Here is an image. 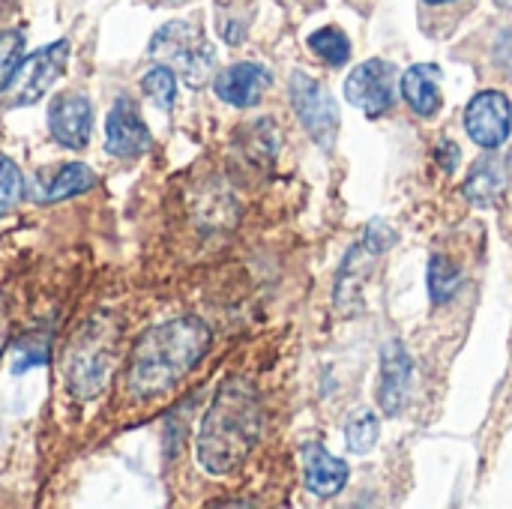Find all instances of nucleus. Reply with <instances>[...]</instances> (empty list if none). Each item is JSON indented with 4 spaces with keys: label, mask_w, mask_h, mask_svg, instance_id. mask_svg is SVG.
<instances>
[{
    "label": "nucleus",
    "mask_w": 512,
    "mask_h": 509,
    "mask_svg": "<svg viewBox=\"0 0 512 509\" xmlns=\"http://www.w3.org/2000/svg\"><path fill=\"white\" fill-rule=\"evenodd\" d=\"M210 330L198 318H174L147 330L132 348L126 390L132 399H156L180 384L207 354Z\"/></svg>",
    "instance_id": "f257e3e1"
},
{
    "label": "nucleus",
    "mask_w": 512,
    "mask_h": 509,
    "mask_svg": "<svg viewBox=\"0 0 512 509\" xmlns=\"http://www.w3.org/2000/svg\"><path fill=\"white\" fill-rule=\"evenodd\" d=\"M261 435V402L249 381H225L198 432V462L213 477L234 474Z\"/></svg>",
    "instance_id": "f03ea898"
},
{
    "label": "nucleus",
    "mask_w": 512,
    "mask_h": 509,
    "mask_svg": "<svg viewBox=\"0 0 512 509\" xmlns=\"http://www.w3.org/2000/svg\"><path fill=\"white\" fill-rule=\"evenodd\" d=\"M117 324L105 318H93L81 327L75 342L66 354V384L75 399H93L114 369V351H117Z\"/></svg>",
    "instance_id": "7ed1b4c3"
},
{
    "label": "nucleus",
    "mask_w": 512,
    "mask_h": 509,
    "mask_svg": "<svg viewBox=\"0 0 512 509\" xmlns=\"http://www.w3.org/2000/svg\"><path fill=\"white\" fill-rule=\"evenodd\" d=\"M150 57L174 66L192 90L207 87L216 72V48L192 21H168L159 27L150 39Z\"/></svg>",
    "instance_id": "20e7f679"
},
{
    "label": "nucleus",
    "mask_w": 512,
    "mask_h": 509,
    "mask_svg": "<svg viewBox=\"0 0 512 509\" xmlns=\"http://www.w3.org/2000/svg\"><path fill=\"white\" fill-rule=\"evenodd\" d=\"M393 234L384 231L381 222H375L345 255L342 267H339V276H336V291H333V300H336V309L342 315H357L363 312V288L366 282L372 279V270L378 264V258L384 255V249L390 246Z\"/></svg>",
    "instance_id": "39448f33"
},
{
    "label": "nucleus",
    "mask_w": 512,
    "mask_h": 509,
    "mask_svg": "<svg viewBox=\"0 0 512 509\" xmlns=\"http://www.w3.org/2000/svg\"><path fill=\"white\" fill-rule=\"evenodd\" d=\"M288 93H291V105L303 123V129L312 135V141L324 150H330L336 144L339 135V108L336 99L306 72H294L288 81Z\"/></svg>",
    "instance_id": "423d86ee"
},
{
    "label": "nucleus",
    "mask_w": 512,
    "mask_h": 509,
    "mask_svg": "<svg viewBox=\"0 0 512 509\" xmlns=\"http://www.w3.org/2000/svg\"><path fill=\"white\" fill-rule=\"evenodd\" d=\"M66 60H69V42L66 39H57L39 51H33L30 57L21 60L15 78L9 81V102L12 105H33L39 102L48 87L63 75L66 69Z\"/></svg>",
    "instance_id": "0eeeda50"
},
{
    "label": "nucleus",
    "mask_w": 512,
    "mask_h": 509,
    "mask_svg": "<svg viewBox=\"0 0 512 509\" xmlns=\"http://www.w3.org/2000/svg\"><path fill=\"white\" fill-rule=\"evenodd\" d=\"M345 96L366 117L387 114L396 105V66L378 57L360 63L345 81Z\"/></svg>",
    "instance_id": "6e6552de"
},
{
    "label": "nucleus",
    "mask_w": 512,
    "mask_h": 509,
    "mask_svg": "<svg viewBox=\"0 0 512 509\" xmlns=\"http://www.w3.org/2000/svg\"><path fill=\"white\" fill-rule=\"evenodd\" d=\"M465 129L474 144L498 150L512 132V102L501 90H483L468 102Z\"/></svg>",
    "instance_id": "1a4fd4ad"
},
{
    "label": "nucleus",
    "mask_w": 512,
    "mask_h": 509,
    "mask_svg": "<svg viewBox=\"0 0 512 509\" xmlns=\"http://www.w3.org/2000/svg\"><path fill=\"white\" fill-rule=\"evenodd\" d=\"M51 138L66 150H81L93 132V105L84 93H60L48 105Z\"/></svg>",
    "instance_id": "9d476101"
},
{
    "label": "nucleus",
    "mask_w": 512,
    "mask_h": 509,
    "mask_svg": "<svg viewBox=\"0 0 512 509\" xmlns=\"http://www.w3.org/2000/svg\"><path fill=\"white\" fill-rule=\"evenodd\" d=\"M105 150L117 159H135L150 150V129L129 96H120L105 120Z\"/></svg>",
    "instance_id": "9b49d317"
},
{
    "label": "nucleus",
    "mask_w": 512,
    "mask_h": 509,
    "mask_svg": "<svg viewBox=\"0 0 512 509\" xmlns=\"http://www.w3.org/2000/svg\"><path fill=\"white\" fill-rule=\"evenodd\" d=\"M411 375L414 363L402 342H387L381 351V381H378V405L387 417H396L405 411L408 393H411Z\"/></svg>",
    "instance_id": "f8f14e48"
},
{
    "label": "nucleus",
    "mask_w": 512,
    "mask_h": 509,
    "mask_svg": "<svg viewBox=\"0 0 512 509\" xmlns=\"http://www.w3.org/2000/svg\"><path fill=\"white\" fill-rule=\"evenodd\" d=\"M270 84H273V75L261 63H252V60L231 63V66H225L213 78L216 96L222 102L234 105V108H252V105H258Z\"/></svg>",
    "instance_id": "ddd939ff"
},
{
    "label": "nucleus",
    "mask_w": 512,
    "mask_h": 509,
    "mask_svg": "<svg viewBox=\"0 0 512 509\" xmlns=\"http://www.w3.org/2000/svg\"><path fill=\"white\" fill-rule=\"evenodd\" d=\"M303 477H306V489L315 498H336L345 486H348V465L336 456H330L324 447L318 444H306L303 447Z\"/></svg>",
    "instance_id": "4468645a"
},
{
    "label": "nucleus",
    "mask_w": 512,
    "mask_h": 509,
    "mask_svg": "<svg viewBox=\"0 0 512 509\" xmlns=\"http://www.w3.org/2000/svg\"><path fill=\"white\" fill-rule=\"evenodd\" d=\"M441 81H444V69L435 63H414L405 75H402V96L411 105L414 114L420 117H435L441 111Z\"/></svg>",
    "instance_id": "2eb2a0df"
},
{
    "label": "nucleus",
    "mask_w": 512,
    "mask_h": 509,
    "mask_svg": "<svg viewBox=\"0 0 512 509\" xmlns=\"http://www.w3.org/2000/svg\"><path fill=\"white\" fill-rule=\"evenodd\" d=\"M93 186H96L93 168H87L81 162H66V165H57L51 174L39 177L33 198L39 204H54V201H66L72 195H81V192H87Z\"/></svg>",
    "instance_id": "dca6fc26"
},
{
    "label": "nucleus",
    "mask_w": 512,
    "mask_h": 509,
    "mask_svg": "<svg viewBox=\"0 0 512 509\" xmlns=\"http://www.w3.org/2000/svg\"><path fill=\"white\" fill-rule=\"evenodd\" d=\"M504 189H507V162H504V156L489 153L471 168L462 192L474 207H495L501 201Z\"/></svg>",
    "instance_id": "f3484780"
},
{
    "label": "nucleus",
    "mask_w": 512,
    "mask_h": 509,
    "mask_svg": "<svg viewBox=\"0 0 512 509\" xmlns=\"http://www.w3.org/2000/svg\"><path fill=\"white\" fill-rule=\"evenodd\" d=\"M459 288H462V270L450 258L435 255L432 264H429V294H432V303L444 306Z\"/></svg>",
    "instance_id": "a211bd4d"
},
{
    "label": "nucleus",
    "mask_w": 512,
    "mask_h": 509,
    "mask_svg": "<svg viewBox=\"0 0 512 509\" xmlns=\"http://www.w3.org/2000/svg\"><path fill=\"white\" fill-rule=\"evenodd\" d=\"M309 48L330 66H345L351 57V42L339 27H321L309 36Z\"/></svg>",
    "instance_id": "6ab92c4d"
},
{
    "label": "nucleus",
    "mask_w": 512,
    "mask_h": 509,
    "mask_svg": "<svg viewBox=\"0 0 512 509\" xmlns=\"http://www.w3.org/2000/svg\"><path fill=\"white\" fill-rule=\"evenodd\" d=\"M48 357H51V342H48V336L30 333V336H24V339L15 345V351H12V375H27L30 369L45 366Z\"/></svg>",
    "instance_id": "aec40b11"
},
{
    "label": "nucleus",
    "mask_w": 512,
    "mask_h": 509,
    "mask_svg": "<svg viewBox=\"0 0 512 509\" xmlns=\"http://www.w3.org/2000/svg\"><path fill=\"white\" fill-rule=\"evenodd\" d=\"M378 435H381V423H378V417L372 411L354 414L348 420V426H345V444L357 456H366L378 444Z\"/></svg>",
    "instance_id": "412c9836"
},
{
    "label": "nucleus",
    "mask_w": 512,
    "mask_h": 509,
    "mask_svg": "<svg viewBox=\"0 0 512 509\" xmlns=\"http://www.w3.org/2000/svg\"><path fill=\"white\" fill-rule=\"evenodd\" d=\"M141 87H144V93H147L162 111H168V108L174 105V99H177V75H174V69L165 66V63H156V66L141 78Z\"/></svg>",
    "instance_id": "4be33fe9"
},
{
    "label": "nucleus",
    "mask_w": 512,
    "mask_h": 509,
    "mask_svg": "<svg viewBox=\"0 0 512 509\" xmlns=\"http://www.w3.org/2000/svg\"><path fill=\"white\" fill-rule=\"evenodd\" d=\"M24 60V33L21 30H6L0 33V93L9 87L15 78L18 66Z\"/></svg>",
    "instance_id": "5701e85b"
},
{
    "label": "nucleus",
    "mask_w": 512,
    "mask_h": 509,
    "mask_svg": "<svg viewBox=\"0 0 512 509\" xmlns=\"http://www.w3.org/2000/svg\"><path fill=\"white\" fill-rule=\"evenodd\" d=\"M24 192V177L18 165L6 156H0V216L9 213V207L21 198Z\"/></svg>",
    "instance_id": "b1692460"
},
{
    "label": "nucleus",
    "mask_w": 512,
    "mask_h": 509,
    "mask_svg": "<svg viewBox=\"0 0 512 509\" xmlns=\"http://www.w3.org/2000/svg\"><path fill=\"white\" fill-rule=\"evenodd\" d=\"M435 159H438V165H441V171H444V174H453V171L459 168L462 150H459L453 141H444V144H438V150H435Z\"/></svg>",
    "instance_id": "393cba45"
},
{
    "label": "nucleus",
    "mask_w": 512,
    "mask_h": 509,
    "mask_svg": "<svg viewBox=\"0 0 512 509\" xmlns=\"http://www.w3.org/2000/svg\"><path fill=\"white\" fill-rule=\"evenodd\" d=\"M495 54H498V63H501V66H504V69L512 75V30H507V33L501 36V42H498V51H495Z\"/></svg>",
    "instance_id": "a878e982"
},
{
    "label": "nucleus",
    "mask_w": 512,
    "mask_h": 509,
    "mask_svg": "<svg viewBox=\"0 0 512 509\" xmlns=\"http://www.w3.org/2000/svg\"><path fill=\"white\" fill-rule=\"evenodd\" d=\"M3 345H6V318L0 312V351H3Z\"/></svg>",
    "instance_id": "bb28decb"
},
{
    "label": "nucleus",
    "mask_w": 512,
    "mask_h": 509,
    "mask_svg": "<svg viewBox=\"0 0 512 509\" xmlns=\"http://www.w3.org/2000/svg\"><path fill=\"white\" fill-rule=\"evenodd\" d=\"M495 3H498L501 9H512V0H495Z\"/></svg>",
    "instance_id": "cd10ccee"
},
{
    "label": "nucleus",
    "mask_w": 512,
    "mask_h": 509,
    "mask_svg": "<svg viewBox=\"0 0 512 509\" xmlns=\"http://www.w3.org/2000/svg\"><path fill=\"white\" fill-rule=\"evenodd\" d=\"M423 3H429V6H441V3H453V0H423Z\"/></svg>",
    "instance_id": "c85d7f7f"
},
{
    "label": "nucleus",
    "mask_w": 512,
    "mask_h": 509,
    "mask_svg": "<svg viewBox=\"0 0 512 509\" xmlns=\"http://www.w3.org/2000/svg\"><path fill=\"white\" fill-rule=\"evenodd\" d=\"M177 3H180V0H177Z\"/></svg>",
    "instance_id": "c756f323"
}]
</instances>
